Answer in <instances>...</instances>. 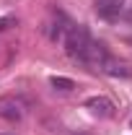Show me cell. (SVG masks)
I'll return each mask as SVG.
<instances>
[{
	"instance_id": "1",
	"label": "cell",
	"mask_w": 132,
	"mask_h": 135,
	"mask_svg": "<svg viewBox=\"0 0 132 135\" xmlns=\"http://www.w3.org/2000/svg\"><path fill=\"white\" fill-rule=\"evenodd\" d=\"M65 52L70 60H75V62H83V65H88V52H91V44H93V39H91V34L85 26H75V23H70V29L65 34Z\"/></svg>"
},
{
	"instance_id": "9",
	"label": "cell",
	"mask_w": 132,
	"mask_h": 135,
	"mask_svg": "<svg viewBox=\"0 0 132 135\" xmlns=\"http://www.w3.org/2000/svg\"><path fill=\"white\" fill-rule=\"evenodd\" d=\"M73 135H88V133H73Z\"/></svg>"
},
{
	"instance_id": "6",
	"label": "cell",
	"mask_w": 132,
	"mask_h": 135,
	"mask_svg": "<svg viewBox=\"0 0 132 135\" xmlns=\"http://www.w3.org/2000/svg\"><path fill=\"white\" fill-rule=\"evenodd\" d=\"M67 29H70V21H67L62 13H57V18H54V23H49V39L52 42H62L65 39V34H67Z\"/></svg>"
},
{
	"instance_id": "10",
	"label": "cell",
	"mask_w": 132,
	"mask_h": 135,
	"mask_svg": "<svg viewBox=\"0 0 132 135\" xmlns=\"http://www.w3.org/2000/svg\"><path fill=\"white\" fill-rule=\"evenodd\" d=\"M130 125H132V122H130Z\"/></svg>"
},
{
	"instance_id": "2",
	"label": "cell",
	"mask_w": 132,
	"mask_h": 135,
	"mask_svg": "<svg viewBox=\"0 0 132 135\" xmlns=\"http://www.w3.org/2000/svg\"><path fill=\"white\" fill-rule=\"evenodd\" d=\"M0 117L8 122H18L26 117V101L18 96H0Z\"/></svg>"
},
{
	"instance_id": "4",
	"label": "cell",
	"mask_w": 132,
	"mask_h": 135,
	"mask_svg": "<svg viewBox=\"0 0 132 135\" xmlns=\"http://www.w3.org/2000/svg\"><path fill=\"white\" fill-rule=\"evenodd\" d=\"M124 0H96V13H99L104 21H116L124 11Z\"/></svg>"
},
{
	"instance_id": "8",
	"label": "cell",
	"mask_w": 132,
	"mask_h": 135,
	"mask_svg": "<svg viewBox=\"0 0 132 135\" xmlns=\"http://www.w3.org/2000/svg\"><path fill=\"white\" fill-rule=\"evenodd\" d=\"M16 23V16H3L0 18V31H5V29H11Z\"/></svg>"
},
{
	"instance_id": "3",
	"label": "cell",
	"mask_w": 132,
	"mask_h": 135,
	"mask_svg": "<svg viewBox=\"0 0 132 135\" xmlns=\"http://www.w3.org/2000/svg\"><path fill=\"white\" fill-rule=\"evenodd\" d=\"M85 109L93 114V117H114V104H111V99H106V96H88L85 99Z\"/></svg>"
},
{
	"instance_id": "7",
	"label": "cell",
	"mask_w": 132,
	"mask_h": 135,
	"mask_svg": "<svg viewBox=\"0 0 132 135\" xmlns=\"http://www.w3.org/2000/svg\"><path fill=\"white\" fill-rule=\"evenodd\" d=\"M49 83H52V88L60 91V94H70V91L75 88V81H73V78H65V75H52Z\"/></svg>"
},
{
	"instance_id": "5",
	"label": "cell",
	"mask_w": 132,
	"mask_h": 135,
	"mask_svg": "<svg viewBox=\"0 0 132 135\" xmlns=\"http://www.w3.org/2000/svg\"><path fill=\"white\" fill-rule=\"evenodd\" d=\"M99 68L106 73V75H111V78H132V70L122 60H116V57H111V55H106L104 60L99 62Z\"/></svg>"
}]
</instances>
